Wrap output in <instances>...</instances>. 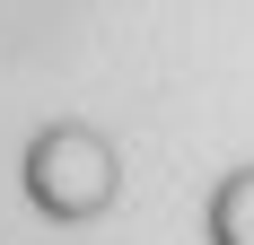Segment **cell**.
Here are the masks:
<instances>
[{
    "instance_id": "6da1fadb",
    "label": "cell",
    "mask_w": 254,
    "mask_h": 245,
    "mask_svg": "<svg viewBox=\"0 0 254 245\" xmlns=\"http://www.w3.org/2000/svg\"><path fill=\"white\" fill-rule=\"evenodd\" d=\"M202 237H210V245H254V167H228L219 184H210Z\"/></svg>"
}]
</instances>
